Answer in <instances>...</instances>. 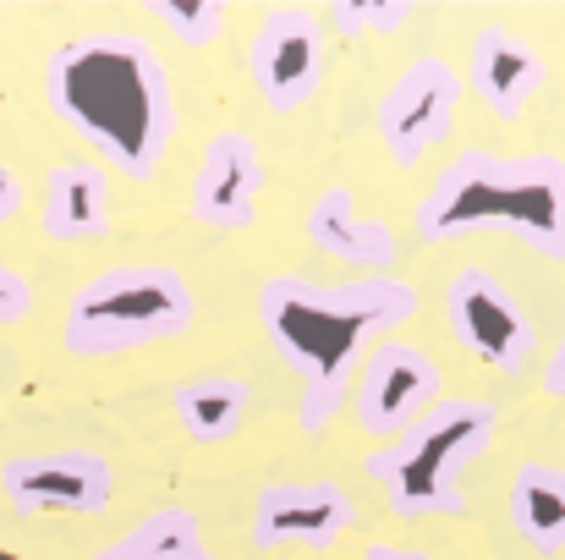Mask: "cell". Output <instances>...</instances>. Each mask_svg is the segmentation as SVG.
<instances>
[{
	"label": "cell",
	"instance_id": "cell-1",
	"mask_svg": "<svg viewBox=\"0 0 565 560\" xmlns=\"http://www.w3.org/2000/svg\"><path fill=\"white\" fill-rule=\"evenodd\" d=\"M417 292L401 275H358V281H302V275H269L258 286V325L280 363L302 379L297 423L302 434H319L335 423V412L352 401V379L363 358L390 330L412 325Z\"/></svg>",
	"mask_w": 565,
	"mask_h": 560
},
{
	"label": "cell",
	"instance_id": "cell-2",
	"mask_svg": "<svg viewBox=\"0 0 565 560\" xmlns=\"http://www.w3.org/2000/svg\"><path fill=\"white\" fill-rule=\"evenodd\" d=\"M50 110L132 182H149L177 138L171 66L143 33H83L44 66Z\"/></svg>",
	"mask_w": 565,
	"mask_h": 560
},
{
	"label": "cell",
	"instance_id": "cell-3",
	"mask_svg": "<svg viewBox=\"0 0 565 560\" xmlns=\"http://www.w3.org/2000/svg\"><path fill=\"white\" fill-rule=\"evenodd\" d=\"M423 242H456L478 231L516 236L565 258V160L561 155H456L412 209Z\"/></svg>",
	"mask_w": 565,
	"mask_h": 560
},
{
	"label": "cell",
	"instance_id": "cell-4",
	"mask_svg": "<svg viewBox=\"0 0 565 560\" xmlns=\"http://www.w3.org/2000/svg\"><path fill=\"white\" fill-rule=\"evenodd\" d=\"M500 429V406L461 395L428 406L401 440L363 456V473L384 484V500L395 517H461L467 489L461 467H472Z\"/></svg>",
	"mask_w": 565,
	"mask_h": 560
},
{
	"label": "cell",
	"instance_id": "cell-5",
	"mask_svg": "<svg viewBox=\"0 0 565 560\" xmlns=\"http://www.w3.org/2000/svg\"><path fill=\"white\" fill-rule=\"evenodd\" d=\"M198 297L171 264H116L72 292L61 314V347L72 358H121L192 330Z\"/></svg>",
	"mask_w": 565,
	"mask_h": 560
},
{
	"label": "cell",
	"instance_id": "cell-6",
	"mask_svg": "<svg viewBox=\"0 0 565 560\" xmlns=\"http://www.w3.org/2000/svg\"><path fill=\"white\" fill-rule=\"evenodd\" d=\"M445 319H450V336L494 373H522L539 347L527 308L489 270H456L445 281Z\"/></svg>",
	"mask_w": 565,
	"mask_h": 560
},
{
	"label": "cell",
	"instance_id": "cell-7",
	"mask_svg": "<svg viewBox=\"0 0 565 560\" xmlns=\"http://www.w3.org/2000/svg\"><path fill=\"white\" fill-rule=\"evenodd\" d=\"M461 72L445 55H417L379 99V138L395 166H417L428 149L450 138V121L461 110Z\"/></svg>",
	"mask_w": 565,
	"mask_h": 560
},
{
	"label": "cell",
	"instance_id": "cell-8",
	"mask_svg": "<svg viewBox=\"0 0 565 560\" xmlns=\"http://www.w3.org/2000/svg\"><path fill=\"white\" fill-rule=\"evenodd\" d=\"M439 363L412 341H379L352 379V412L358 429L374 440H401L428 406H439Z\"/></svg>",
	"mask_w": 565,
	"mask_h": 560
},
{
	"label": "cell",
	"instance_id": "cell-9",
	"mask_svg": "<svg viewBox=\"0 0 565 560\" xmlns=\"http://www.w3.org/2000/svg\"><path fill=\"white\" fill-rule=\"evenodd\" d=\"M247 66H253V83H258V94L275 116L302 110L319 94V77H324V22H319V11L269 6L258 33H253Z\"/></svg>",
	"mask_w": 565,
	"mask_h": 560
},
{
	"label": "cell",
	"instance_id": "cell-10",
	"mask_svg": "<svg viewBox=\"0 0 565 560\" xmlns=\"http://www.w3.org/2000/svg\"><path fill=\"white\" fill-rule=\"evenodd\" d=\"M0 489H6L11 511H22V517H44V511L94 517L110 506L116 478H110V462L94 451H33V456L0 462Z\"/></svg>",
	"mask_w": 565,
	"mask_h": 560
},
{
	"label": "cell",
	"instance_id": "cell-11",
	"mask_svg": "<svg viewBox=\"0 0 565 560\" xmlns=\"http://www.w3.org/2000/svg\"><path fill=\"white\" fill-rule=\"evenodd\" d=\"M358 506L347 489L308 478V484H269L253 500V550H280V545H302V550H335L352 528Z\"/></svg>",
	"mask_w": 565,
	"mask_h": 560
},
{
	"label": "cell",
	"instance_id": "cell-12",
	"mask_svg": "<svg viewBox=\"0 0 565 560\" xmlns=\"http://www.w3.org/2000/svg\"><path fill=\"white\" fill-rule=\"evenodd\" d=\"M264 198V155L247 133H214L192 171V220L209 231H247Z\"/></svg>",
	"mask_w": 565,
	"mask_h": 560
},
{
	"label": "cell",
	"instance_id": "cell-13",
	"mask_svg": "<svg viewBox=\"0 0 565 560\" xmlns=\"http://www.w3.org/2000/svg\"><path fill=\"white\" fill-rule=\"evenodd\" d=\"M544 77H550V66L522 33L494 28V22L478 28V39H472V94L489 105V116L522 121L527 105L539 99Z\"/></svg>",
	"mask_w": 565,
	"mask_h": 560
},
{
	"label": "cell",
	"instance_id": "cell-14",
	"mask_svg": "<svg viewBox=\"0 0 565 560\" xmlns=\"http://www.w3.org/2000/svg\"><path fill=\"white\" fill-rule=\"evenodd\" d=\"M110 231V171L99 160H66L44 177V236L99 242Z\"/></svg>",
	"mask_w": 565,
	"mask_h": 560
},
{
	"label": "cell",
	"instance_id": "cell-15",
	"mask_svg": "<svg viewBox=\"0 0 565 560\" xmlns=\"http://www.w3.org/2000/svg\"><path fill=\"white\" fill-rule=\"evenodd\" d=\"M308 242L319 253L341 258V264H379V275H384V264H395V231L384 220H369L358 209V192L347 182L324 187L313 198V209H308Z\"/></svg>",
	"mask_w": 565,
	"mask_h": 560
},
{
	"label": "cell",
	"instance_id": "cell-16",
	"mask_svg": "<svg viewBox=\"0 0 565 560\" xmlns=\"http://www.w3.org/2000/svg\"><path fill=\"white\" fill-rule=\"evenodd\" d=\"M511 517H516V533L539 556H561L565 550V467H555V462H522L516 478H511Z\"/></svg>",
	"mask_w": 565,
	"mask_h": 560
},
{
	"label": "cell",
	"instance_id": "cell-17",
	"mask_svg": "<svg viewBox=\"0 0 565 560\" xmlns=\"http://www.w3.org/2000/svg\"><path fill=\"white\" fill-rule=\"evenodd\" d=\"M171 406H177V423L188 429V440L225 445L247 418V384L231 373H203V379H188L171 390Z\"/></svg>",
	"mask_w": 565,
	"mask_h": 560
},
{
	"label": "cell",
	"instance_id": "cell-18",
	"mask_svg": "<svg viewBox=\"0 0 565 560\" xmlns=\"http://www.w3.org/2000/svg\"><path fill=\"white\" fill-rule=\"evenodd\" d=\"M94 560H214V550L203 545V528L188 506H160Z\"/></svg>",
	"mask_w": 565,
	"mask_h": 560
},
{
	"label": "cell",
	"instance_id": "cell-19",
	"mask_svg": "<svg viewBox=\"0 0 565 560\" xmlns=\"http://www.w3.org/2000/svg\"><path fill=\"white\" fill-rule=\"evenodd\" d=\"M149 17L188 50H203L225 33V6L220 0H149Z\"/></svg>",
	"mask_w": 565,
	"mask_h": 560
},
{
	"label": "cell",
	"instance_id": "cell-20",
	"mask_svg": "<svg viewBox=\"0 0 565 560\" xmlns=\"http://www.w3.org/2000/svg\"><path fill=\"white\" fill-rule=\"evenodd\" d=\"M335 33L341 39H363V33H395L412 22V6L406 0H341L330 11Z\"/></svg>",
	"mask_w": 565,
	"mask_h": 560
},
{
	"label": "cell",
	"instance_id": "cell-21",
	"mask_svg": "<svg viewBox=\"0 0 565 560\" xmlns=\"http://www.w3.org/2000/svg\"><path fill=\"white\" fill-rule=\"evenodd\" d=\"M28 314H33V286H28V275L0 258V325H22Z\"/></svg>",
	"mask_w": 565,
	"mask_h": 560
},
{
	"label": "cell",
	"instance_id": "cell-22",
	"mask_svg": "<svg viewBox=\"0 0 565 560\" xmlns=\"http://www.w3.org/2000/svg\"><path fill=\"white\" fill-rule=\"evenodd\" d=\"M17 203H22V182H17V171H11V166H0V225L17 214Z\"/></svg>",
	"mask_w": 565,
	"mask_h": 560
},
{
	"label": "cell",
	"instance_id": "cell-23",
	"mask_svg": "<svg viewBox=\"0 0 565 560\" xmlns=\"http://www.w3.org/2000/svg\"><path fill=\"white\" fill-rule=\"evenodd\" d=\"M544 390H550V395H565V325H561V347H555V358L544 363Z\"/></svg>",
	"mask_w": 565,
	"mask_h": 560
},
{
	"label": "cell",
	"instance_id": "cell-24",
	"mask_svg": "<svg viewBox=\"0 0 565 560\" xmlns=\"http://www.w3.org/2000/svg\"><path fill=\"white\" fill-rule=\"evenodd\" d=\"M363 560H428L423 550H401V545H369Z\"/></svg>",
	"mask_w": 565,
	"mask_h": 560
}]
</instances>
